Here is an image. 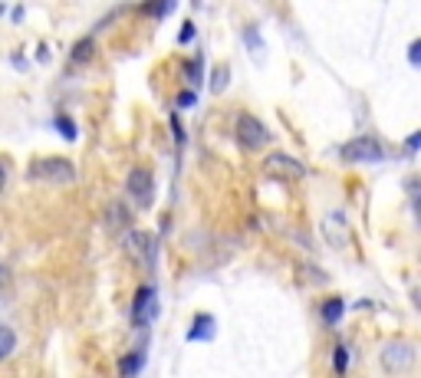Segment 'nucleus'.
<instances>
[{"label":"nucleus","mask_w":421,"mask_h":378,"mask_svg":"<svg viewBox=\"0 0 421 378\" xmlns=\"http://www.w3.org/2000/svg\"><path fill=\"white\" fill-rule=\"evenodd\" d=\"M263 175H270V178H283V181H303V178H306V168H303L300 158L283 155V151H273L270 158L263 162Z\"/></svg>","instance_id":"6"},{"label":"nucleus","mask_w":421,"mask_h":378,"mask_svg":"<svg viewBox=\"0 0 421 378\" xmlns=\"http://www.w3.org/2000/svg\"><path fill=\"white\" fill-rule=\"evenodd\" d=\"M323 237L330 241V247L343 250L349 243V224H346V214L343 211H330L323 217Z\"/></svg>","instance_id":"9"},{"label":"nucleus","mask_w":421,"mask_h":378,"mask_svg":"<svg viewBox=\"0 0 421 378\" xmlns=\"http://www.w3.org/2000/svg\"><path fill=\"white\" fill-rule=\"evenodd\" d=\"M125 191L129 197L136 201L142 211H149L151 201H155V178H151V171L145 165H136L129 171V178H125Z\"/></svg>","instance_id":"4"},{"label":"nucleus","mask_w":421,"mask_h":378,"mask_svg":"<svg viewBox=\"0 0 421 378\" xmlns=\"http://www.w3.org/2000/svg\"><path fill=\"white\" fill-rule=\"evenodd\" d=\"M408 63H411V66L421 63V40H411V46H408Z\"/></svg>","instance_id":"23"},{"label":"nucleus","mask_w":421,"mask_h":378,"mask_svg":"<svg viewBox=\"0 0 421 378\" xmlns=\"http://www.w3.org/2000/svg\"><path fill=\"white\" fill-rule=\"evenodd\" d=\"M142 365H145V346H138L136 352L122 355V362H119V375H122V378H136L138 372H142Z\"/></svg>","instance_id":"11"},{"label":"nucleus","mask_w":421,"mask_h":378,"mask_svg":"<svg viewBox=\"0 0 421 378\" xmlns=\"http://www.w3.org/2000/svg\"><path fill=\"white\" fill-rule=\"evenodd\" d=\"M0 16H3V3H0Z\"/></svg>","instance_id":"27"},{"label":"nucleus","mask_w":421,"mask_h":378,"mask_svg":"<svg viewBox=\"0 0 421 378\" xmlns=\"http://www.w3.org/2000/svg\"><path fill=\"white\" fill-rule=\"evenodd\" d=\"M332 372H336V375H346L349 372V348L343 346V342L332 348Z\"/></svg>","instance_id":"14"},{"label":"nucleus","mask_w":421,"mask_h":378,"mask_svg":"<svg viewBox=\"0 0 421 378\" xmlns=\"http://www.w3.org/2000/svg\"><path fill=\"white\" fill-rule=\"evenodd\" d=\"M197 102V92L188 89V92H178V99H175V109H195Z\"/></svg>","instance_id":"20"},{"label":"nucleus","mask_w":421,"mask_h":378,"mask_svg":"<svg viewBox=\"0 0 421 378\" xmlns=\"http://www.w3.org/2000/svg\"><path fill=\"white\" fill-rule=\"evenodd\" d=\"M129 250L136 254L145 267H155V260H158V237L155 234H145V230H132L129 234Z\"/></svg>","instance_id":"8"},{"label":"nucleus","mask_w":421,"mask_h":378,"mask_svg":"<svg viewBox=\"0 0 421 378\" xmlns=\"http://www.w3.org/2000/svg\"><path fill=\"white\" fill-rule=\"evenodd\" d=\"M339 158L349 162V165H378V162H385V148H382L378 138L359 135L339 148Z\"/></svg>","instance_id":"3"},{"label":"nucleus","mask_w":421,"mask_h":378,"mask_svg":"<svg viewBox=\"0 0 421 378\" xmlns=\"http://www.w3.org/2000/svg\"><path fill=\"white\" fill-rule=\"evenodd\" d=\"M201 56H191V63H188V76H191V86H197L201 82Z\"/></svg>","instance_id":"22"},{"label":"nucleus","mask_w":421,"mask_h":378,"mask_svg":"<svg viewBox=\"0 0 421 378\" xmlns=\"http://www.w3.org/2000/svg\"><path fill=\"white\" fill-rule=\"evenodd\" d=\"M14 348H17V333L10 329V326H3V322H0V362H3V359H10V355H14Z\"/></svg>","instance_id":"13"},{"label":"nucleus","mask_w":421,"mask_h":378,"mask_svg":"<svg viewBox=\"0 0 421 378\" xmlns=\"http://www.w3.org/2000/svg\"><path fill=\"white\" fill-rule=\"evenodd\" d=\"M227 73H230V69H227L224 63H217V66H214V69H210V92H224L227 89Z\"/></svg>","instance_id":"15"},{"label":"nucleus","mask_w":421,"mask_h":378,"mask_svg":"<svg viewBox=\"0 0 421 378\" xmlns=\"http://www.w3.org/2000/svg\"><path fill=\"white\" fill-rule=\"evenodd\" d=\"M418 142H421V132H411V135L405 138V151H408V155H415V151H418Z\"/></svg>","instance_id":"25"},{"label":"nucleus","mask_w":421,"mask_h":378,"mask_svg":"<svg viewBox=\"0 0 421 378\" xmlns=\"http://www.w3.org/2000/svg\"><path fill=\"white\" fill-rule=\"evenodd\" d=\"M234 138L241 142L247 151H260L270 145V129H267V122L257 119V115H250V112H241L237 115V122H234Z\"/></svg>","instance_id":"2"},{"label":"nucleus","mask_w":421,"mask_h":378,"mask_svg":"<svg viewBox=\"0 0 421 378\" xmlns=\"http://www.w3.org/2000/svg\"><path fill=\"white\" fill-rule=\"evenodd\" d=\"M92 49H96V43H92V36H86V40H79V43L73 46V63H86L92 56Z\"/></svg>","instance_id":"16"},{"label":"nucleus","mask_w":421,"mask_h":378,"mask_svg":"<svg viewBox=\"0 0 421 378\" xmlns=\"http://www.w3.org/2000/svg\"><path fill=\"white\" fill-rule=\"evenodd\" d=\"M30 181L40 184H73L76 181V165L63 155H46V158H36L30 165Z\"/></svg>","instance_id":"1"},{"label":"nucleus","mask_w":421,"mask_h":378,"mask_svg":"<svg viewBox=\"0 0 421 378\" xmlns=\"http://www.w3.org/2000/svg\"><path fill=\"white\" fill-rule=\"evenodd\" d=\"M10 283V270L7 267H0V287H7Z\"/></svg>","instance_id":"26"},{"label":"nucleus","mask_w":421,"mask_h":378,"mask_svg":"<svg viewBox=\"0 0 421 378\" xmlns=\"http://www.w3.org/2000/svg\"><path fill=\"white\" fill-rule=\"evenodd\" d=\"M191 40H195V23H191V20H184V23H181V30H178V43L188 46Z\"/></svg>","instance_id":"21"},{"label":"nucleus","mask_w":421,"mask_h":378,"mask_svg":"<svg viewBox=\"0 0 421 378\" xmlns=\"http://www.w3.org/2000/svg\"><path fill=\"white\" fill-rule=\"evenodd\" d=\"M378 362H382L385 372H408V368L415 365V348H411V342H405V339H391V342L382 346Z\"/></svg>","instance_id":"5"},{"label":"nucleus","mask_w":421,"mask_h":378,"mask_svg":"<svg viewBox=\"0 0 421 378\" xmlns=\"http://www.w3.org/2000/svg\"><path fill=\"white\" fill-rule=\"evenodd\" d=\"M175 10V3H145L142 7V14H151V16H165Z\"/></svg>","instance_id":"19"},{"label":"nucleus","mask_w":421,"mask_h":378,"mask_svg":"<svg viewBox=\"0 0 421 378\" xmlns=\"http://www.w3.org/2000/svg\"><path fill=\"white\" fill-rule=\"evenodd\" d=\"M319 313H323V322H326V326H336L339 319L346 316V302H343V296H330V300L323 302Z\"/></svg>","instance_id":"12"},{"label":"nucleus","mask_w":421,"mask_h":378,"mask_svg":"<svg viewBox=\"0 0 421 378\" xmlns=\"http://www.w3.org/2000/svg\"><path fill=\"white\" fill-rule=\"evenodd\" d=\"M244 40L250 46V53L260 60V56H263V43H260V36H257V27H247V30H244Z\"/></svg>","instance_id":"17"},{"label":"nucleus","mask_w":421,"mask_h":378,"mask_svg":"<svg viewBox=\"0 0 421 378\" xmlns=\"http://www.w3.org/2000/svg\"><path fill=\"white\" fill-rule=\"evenodd\" d=\"M10 181V165H7V158L0 155V194H3V188Z\"/></svg>","instance_id":"24"},{"label":"nucleus","mask_w":421,"mask_h":378,"mask_svg":"<svg viewBox=\"0 0 421 378\" xmlns=\"http://www.w3.org/2000/svg\"><path fill=\"white\" fill-rule=\"evenodd\" d=\"M158 316V296H155V287H138V293H136V300H132V326H145L149 319H155Z\"/></svg>","instance_id":"7"},{"label":"nucleus","mask_w":421,"mask_h":378,"mask_svg":"<svg viewBox=\"0 0 421 378\" xmlns=\"http://www.w3.org/2000/svg\"><path fill=\"white\" fill-rule=\"evenodd\" d=\"M56 129L63 132V138H66V142H73V138H76V125H73V119H69V115H56Z\"/></svg>","instance_id":"18"},{"label":"nucleus","mask_w":421,"mask_h":378,"mask_svg":"<svg viewBox=\"0 0 421 378\" xmlns=\"http://www.w3.org/2000/svg\"><path fill=\"white\" fill-rule=\"evenodd\" d=\"M217 333V322L210 313H197L195 322H191V329H188V342H210Z\"/></svg>","instance_id":"10"}]
</instances>
